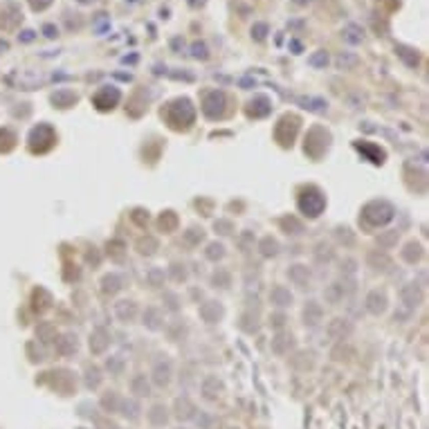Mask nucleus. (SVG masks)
I'll return each mask as SVG.
<instances>
[{
  "instance_id": "nucleus-12",
  "label": "nucleus",
  "mask_w": 429,
  "mask_h": 429,
  "mask_svg": "<svg viewBox=\"0 0 429 429\" xmlns=\"http://www.w3.org/2000/svg\"><path fill=\"white\" fill-rule=\"evenodd\" d=\"M115 313L122 321H133L137 315V306H135V301H120L115 303Z\"/></svg>"
},
{
  "instance_id": "nucleus-19",
  "label": "nucleus",
  "mask_w": 429,
  "mask_h": 429,
  "mask_svg": "<svg viewBox=\"0 0 429 429\" xmlns=\"http://www.w3.org/2000/svg\"><path fill=\"white\" fill-rule=\"evenodd\" d=\"M56 351H59L61 355H72L77 351V337L63 335L59 342H56Z\"/></svg>"
},
{
  "instance_id": "nucleus-6",
  "label": "nucleus",
  "mask_w": 429,
  "mask_h": 429,
  "mask_svg": "<svg viewBox=\"0 0 429 429\" xmlns=\"http://www.w3.org/2000/svg\"><path fill=\"white\" fill-rule=\"evenodd\" d=\"M120 97H122L120 90L106 86V88H101L99 92L92 97V104L97 106L99 110H110V108H115V104L120 101Z\"/></svg>"
},
{
  "instance_id": "nucleus-30",
  "label": "nucleus",
  "mask_w": 429,
  "mask_h": 429,
  "mask_svg": "<svg viewBox=\"0 0 429 429\" xmlns=\"http://www.w3.org/2000/svg\"><path fill=\"white\" fill-rule=\"evenodd\" d=\"M326 297H328L330 303H337V301H340V299L344 297V290L340 288V283H332L328 290H326Z\"/></svg>"
},
{
  "instance_id": "nucleus-44",
  "label": "nucleus",
  "mask_w": 429,
  "mask_h": 429,
  "mask_svg": "<svg viewBox=\"0 0 429 429\" xmlns=\"http://www.w3.org/2000/svg\"><path fill=\"white\" fill-rule=\"evenodd\" d=\"M79 3H83V5H86V3H92V0H79Z\"/></svg>"
},
{
  "instance_id": "nucleus-8",
  "label": "nucleus",
  "mask_w": 429,
  "mask_h": 429,
  "mask_svg": "<svg viewBox=\"0 0 429 429\" xmlns=\"http://www.w3.org/2000/svg\"><path fill=\"white\" fill-rule=\"evenodd\" d=\"M108 344H110V340H108V332H106L104 328L92 330V335H90V351H92L94 355L104 353Z\"/></svg>"
},
{
  "instance_id": "nucleus-42",
  "label": "nucleus",
  "mask_w": 429,
  "mask_h": 429,
  "mask_svg": "<svg viewBox=\"0 0 429 429\" xmlns=\"http://www.w3.org/2000/svg\"><path fill=\"white\" fill-rule=\"evenodd\" d=\"M7 47H9L7 43H5V41H0V50H7Z\"/></svg>"
},
{
  "instance_id": "nucleus-5",
  "label": "nucleus",
  "mask_w": 429,
  "mask_h": 429,
  "mask_svg": "<svg viewBox=\"0 0 429 429\" xmlns=\"http://www.w3.org/2000/svg\"><path fill=\"white\" fill-rule=\"evenodd\" d=\"M225 110V92L220 90H211V92L205 94V101H202V112H205L209 120H218Z\"/></svg>"
},
{
  "instance_id": "nucleus-18",
  "label": "nucleus",
  "mask_w": 429,
  "mask_h": 429,
  "mask_svg": "<svg viewBox=\"0 0 429 429\" xmlns=\"http://www.w3.org/2000/svg\"><path fill=\"white\" fill-rule=\"evenodd\" d=\"M303 319H306V324H310V326L321 321V306L317 301H308L306 310H303Z\"/></svg>"
},
{
  "instance_id": "nucleus-15",
  "label": "nucleus",
  "mask_w": 429,
  "mask_h": 429,
  "mask_svg": "<svg viewBox=\"0 0 429 429\" xmlns=\"http://www.w3.org/2000/svg\"><path fill=\"white\" fill-rule=\"evenodd\" d=\"M250 117H265L270 112V99L268 97H256L250 101Z\"/></svg>"
},
{
  "instance_id": "nucleus-22",
  "label": "nucleus",
  "mask_w": 429,
  "mask_h": 429,
  "mask_svg": "<svg viewBox=\"0 0 429 429\" xmlns=\"http://www.w3.org/2000/svg\"><path fill=\"white\" fill-rule=\"evenodd\" d=\"M402 256H404V261L416 263V261H418V258L422 256V247L418 245V243H409V245H407V250L402 252Z\"/></svg>"
},
{
  "instance_id": "nucleus-38",
  "label": "nucleus",
  "mask_w": 429,
  "mask_h": 429,
  "mask_svg": "<svg viewBox=\"0 0 429 429\" xmlns=\"http://www.w3.org/2000/svg\"><path fill=\"white\" fill-rule=\"evenodd\" d=\"M106 27H108V18H106L104 14H99V18H97V32H99V34H104Z\"/></svg>"
},
{
  "instance_id": "nucleus-32",
  "label": "nucleus",
  "mask_w": 429,
  "mask_h": 429,
  "mask_svg": "<svg viewBox=\"0 0 429 429\" xmlns=\"http://www.w3.org/2000/svg\"><path fill=\"white\" fill-rule=\"evenodd\" d=\"M137 247H139V252H142V254H153V252H155V247H157V241H155V239H151V236H149L146 241H139V245H137Z\"/></svg>"
},
{
  "instance_id": "nucleus-13",
  "label": "nucleus",
  "mask_w": 429,
  "mask_h": 429,
  "mask_svg": "<svg viewBox=\"0 0 429 429\" xmlns=\"http://www.w3.org/2000/svg\"><path fill=\"white\" fill-rule=\"evenodd\" d=\"M200 315L207 324H216V321L220 319V315H223V308H220L216 301H207L205 306L200 308Z\"/></svg>"
},
{
  "instance_id": "nucleus-26",
  "label": "nucleus",
  "mask_w": 429,
  "mask_h": 429,
  "mask_svg": "<svg viewBox=\"0 0 429 429\" xmlns=\"http://www.w3.org/2000/svg\"><path fill=\"white\" fill-rule=\"evenodd\" d=\"M358 61L360 59L355 54H340V56H337V65H340L342 70H351V67L358 65Z\"/></svg>"
},
{
  "instance_id": "nucleus-9",
  "label": "nucleus",
  "mask_w": 429,
  "mask_h": 429,
  "mask_svg": "<svg viewBox=\"0 0 429 429\" xmlns=\"http://www.w3.org/2000/svg\"><path fill=\"white\" fill-rule=\"evenodd\" d=\"M351 330H353V326L348 324L346 319H332L328 326V332L332 340H346V337L351 335Z\"/></svg>"
},
{
  "instance_id": "nucleus-3",
  "label": "nucleus",
  "mask_w": 429,
  "mask_h": 429,
  "mask_svg": "<svg viewBox=\"0 0 429 429\" xmlns=\"http://www.w3.org/2000/svg\"><path fill=\"white\" fill-rule=\"evenodd\" d=\"M324 207H326V198L321 196V191L315 189V187L306 189L301 194V198H299V209L310 218H317L319 213L324 211Z\"/></svg>"
},
{
  "instance_id": "nucleus-33",
  "label": "nucleus",
  "mask_w": 429,
  "mask_h": 429,
  "mask_svg": "<svg viewBox=\"0 0 429 429\" xmlns=\"http://www.w3.org/2000/svg\"><path fill=\"white\" fill-rule=\"evenodd\" d=\"M191 54H194L196 59H202V61H205L207 56H209V52H207V45H205V43H194V45H191Z\"/></svg>"
},
{
  "instance_id": "nucleus-43",
  "label": "nucleus",
  "mask_w": 429,
  "mask_h": 429,
  "mask_svg": "<svg viewBox=\"0 0 429 429\" xmlns=\"http://www.w3.org/2000/svg\"><path fill=\"white\" fill-rule=\"evenodd\" d=\"M297 3H299V5H306V3H310V0H297Z\"/></svg>"
},
{
  "instance_id": "nucleus-2",
  "label": "nucleus",
  "mask_w": 429,
  "mask_h": 429,
  "mask_svg": "<svg viewBox=\"0 0 429 429\" xmlns=\"http://www.w3.org/2000/svg\"><path fill=\"white\" fill-rule=\"evenodd\" d=\"M362 216H364V220L369 225L380 227V225H387L389 220L393 218V207L389 205V202H385V200H373V202H369V205L364 207Z\"/></svg>"
},
{
  "instance_id": "nucleus-1",
  "label": "nucleus",
  "mask_w": 429,
  "mask_h": 429,
  "mask_svg": "<svg viewBox=\"0 0 429 429\" xmlns=\"http://www.w3.org/2000/svg\"><path fill=\"white\" fill-rule=\"evenodd\" d=\"M194 117H196V110L189 99H178L173 104H169L166 108V120L178 128H187L189 124H194Z\"/></svg>"
},
{
  "instance_id": "nucleus-7",
  "label": "nucleus",
  "mask_w": 429,
  "mask_h": 429,
  "mask_svg": "<svg viewBox=\"0 0 429 429\" xmlns=\"http://www.w3.org/2000/svg\"><path fill=\"white\" fill-rule=\"evenodd\" d=\"M366 310H369L371 315H382L387 310V297L382 295L380 290L369 292V297H366Z\"/></svg>"
},
{
  "instance_id": "nucleus-11",
  "label": "nucleus",
  "mask_w": 429,
  "mask_h": 429,
  "mask_svg": "<svg viewBox=\"0 0 429 429\" xmlns=\"http://www.w3.org/2000/svg\"><path fill=\"white\" fill-rule=\"evenodd\" d=\"M288 276H290L299 288H306L308 281H310V272H308L306 265H292V268L288 270Z\"/></svg>"
},
{
  "instance_id": "nucleus-24",
  "label": "nucleus",
  "mask_w": 429,
  "mask_h": 429,
  "mask_svg": "<svg viewBox=\"0 0 429 429\" xmlns=\"http://www.w3.org/2000/svg\"><path fill=\"white\" fill-rule=\"evenodd\" d=\"M122 288V279L117 274H110L104 279V292H110V295H115L117 290Z\"/></svg>"
},
{
  "instance_id": "nucleus-16",
  "label": "nucleus",
  "mask_w": 429,
  "mask_h": 429,
  "mask_svg": "<svg viewBox=\"0 0 429 429\" xmlns=\"http://www.w3.org/2000/svg\"><path fill=\"white\" fill-rule=\"evenodd\" d=\"M400 297H402V301L407 303L409 308L418 306V303H420V299H422L420 290H418V288H416L414 283H411V285H407V288H402V292H400Z\"/></svg>"
},
{
  "instance_id": "nucleus-29",
  "label": "nucleus",
  "mask_w": 429,
  "mask_h": 429,
  "mask_svg": "<svg viewBox=\"0 0 429 429\" xmlns=\"http://www.w3.org/2000/svg\"><path fill=\"white\" fill-rule=\"evenodd\" d=\"M223 256H225V247L220 245V243H211L209 250H207V258H209V261H218V258H223Z\"/></svg>"
},
{
  "instance_id": "nucleus-25",
  "label": "nucleus",
  "mask_w": 429,
  "mask_h": 429,
  "mask_svg": "<svg viewBox=\"0 0 429 429\" xmlns=\"http://www.w3.org/2000/svg\"><path fill=\"white\" fill-rule=\"evenodd\" d=\"M344 38H346L348 43H362V30H360L358 25H348L346 30H344Z\"/></svg>"
},
{
  "instance_id": "nucleus-40",
  "label": "nucleus",
  "mask_w": 429,
  "mask_h": 429,
  "mask_svg": "<svg viewBox=\"0 0 429 429\" xmlns=\"http://www.w3.org/2000/svg\"><path fill=\"white\" fill-rule=\"evenodd\" d=\"M34 36H36V34H34L32 30H25V32L20 34V41L22 43H30V41H34Z\"/></svg>"
},
{
  "instance_id": "nucleus-10",
  "label": "nucleus",
  "mask_w": 429,
  "mask_h": 429,
  "mask_svg": "<svg viewBox=\"0 0 429 429\" xmlns=\"http://www.w3.org/2000/svg\"><path fill=\"white\" fill-rule=\"evenodd\" d=\"M52 104H56L59 108H70V106L77 104V94L72 92V90H56L52 94Z\"/></svg>"
},
{
  "instance_id": "nucleus-36",
  "label": "nucleus",
  "mask_w": 429,
  "mask_h": 429,
  "mask_svg": "<svg viewBox=\"0 0 429 429\" xmlns=\"http://www.w3.org/2000/svg\"><path fill=\"white\" fill-rule=\"evenodd\" d=\"M52 3H54V0H30V5H32V9H34V11H43V9H47Z\"/></svg>"
},
{
  "instance_id": "nucleus-31",
  "label": "nucleus",
  "mask_w": 429,
  "mask_h": 429,
  "mask_svg": "<svg viewBox=\"0 0 429 429\" xmlns=\"http://www.w3.org/2000/svg\"><path fill=\"white\" fill-rule=\"evenodd\" d=\"M176 223H178V218H176V213H173V211H166L164 216L160 218V227L162 229H173V227H176Z\"/></svg>"
},
{
  "instance_id": "nucleus-17",
  "label": "nucleus",
  "mask_w": 429,
  "mask_h": 429,
  "mask_svg": "<svg viewBox=\"0 0 429 429\" xmlns=\"http://www.w3.org/2000/svg\"><path fill=\"white\" fill-rule=\"evenodd\" d=\"M144 326L151 330H157L162 328V313L157 308H146L144 313Z\"/></svg>"
},
{
  "instance_id": "nucleus-21",
  "label": "nucleus",
  "mask_w": 429,
  "mask_h": 429,
  "mask_svg": "<svg viewBox=\"0 0 429 429\" xmlns=\"http://www.w3.org/2000/svg\"><path fill=\"white\" fill-rule=\"evenodd\" d=\"M396 52H398V56H400V59H402V61H404V63H407L409 67H416V65H418V54H416V52H414V50H411V47H404V45H398V50H396Z\"/></svg>"
},
{
  "instance_id": "nucleus-34",
  "label": "nucleus",
  "mask_w": 429,
  "mask_h": 429,
  "mask_svg": "<svg viewBox=\"0 0 429 429\" xmlns=\"http://www.w3.org/2000/svg\"><path fill=\"white\" fill-rule=\"evenodd\" d=\"M265 34H268V25H265V22H256V25L252 27V36L256 38V41H263Z\"/></svg>"
},
{
  "instance_id": "nucleus-20",
  "label": "nucleus",
  "mask_w": 429,
  "mask_h": 429,
  "mask_svg": "<svg viewBox=\"0 0 429 429\" xmlns=\"http://www.w3.org/2000/svg\"><path fill=\"white\" fill-rule=\"evenodd\" d=\"M369 265L373 270H387L391 265V258L387 254H380V252H371L369 254Z\"/></svg>"
},
{
  "instance_id": "nucleus-37",
  "label": "nucleus",
  "mask_w": 429,
  "mask_h": 429,
  "mask_svg": "<svg viewBox=\"0 0 429 429\" xmlns=\"http://www.w3.org/2000/svg\"><path fill=\"white\" fill-rule=\"evenodd\" d=\"M160 279H164V272H160V270H151L149 272V281H151V285H162L160 283Z\"/></svg>"
},
{
  "instance_id": "nucleus-39",
  "label": "nucleus",
  "mask_w": 429,
  "mask_h": 429,
  "mask_svg": "<svg viewBox=\"0 0 429 429\" xmlns=\"http://www.w3.org/2000/svg\"><path fill=\"white\" fill-rule=\"evenodd\" d=\"M43 34H45L47 38H54L59 32H56V27H54V25H45V27H43Z\"/></svg>"
},
{
  "instance_id": "nucleus-14",
  "label": "nucleus",
  "mask_w": 429,
  "mask_h": 429,
  "mask_svg": "<svg viewBox=\"0 0 429 429\" xmlns=\"http://www.w3.org/2000/svg\"><path fill=\"white\" fill-rule=\"evenodd\" d=\"M270 301H272L274 306L283 308V306H290V303H292V295H290V290L276 285V288H272V292H270Z\"/></svg>"
},
{
  "instance_id": "nucleus-4",
  "label": "nucleus",
  "mask_w": 429,
  "mask_h": 429,
  "mask_svg": "<svg viewBox=\"0 0 429 429\" xmlns=\"http://www.w3.org/2000/svg\"><path fill=\"white\" fill-rule=\"evenodd\" d=\"M52 144H54V131L50 126H45V124H38L30 135V149L34 153H45L47 149H52Z\"/></svg>"
},
{
  "instance_id": "nucleus-35",
  "label": "nucleus",
  "mask_w": 429,
  "mask_h": 429,
  "mask_svg": "<svg viewBox=\"0 0 429 429\" xmlns=\"http://www.w3.org/2000/svg\"><path fill=\"white\" fill-rule=\"evenodd\" d=\"M299 101H301V104H306L303 108H310V110H324V106H326L321 99H299Z\"/></svg>"
},
{
  "instance_id": "nucleus-23",
  "label": "nucleus",
  "mask_w": 429,
  "mask_h": 429,
  "mask_svg": "<svg viewBox=\"0 0 429 429\" xmlns=\"http://www.w3.org/2000/svg\"><path fill=\"white\" fill-rule=\"evenodd\" d=\"M155 382L160 387H164L169 382V362H157V366H155Z\"/></svg>"
},
{
  "instance_id": "nucleus-41",
  "label": "nucleus",
  "mask_w": 429,
  "mask_h": 429,
  "mask_svg": "<svg viewBox=\"0 0 429 429\" xmlns=\"http://www.w3.org/2000/svg\"><path fill=\"white\" fill-rule=\"evenodd\" d=\"M290 45H292V50H295V52H299V50H301V43H297V41H292Z\"/></svg>"
},
{
  "instance_id": "nucleus-27",
  "label": "nucleus",
  "mask_w": 429,
  "mask_h": 429,
  "mask_svg": "<svg viewBox=\"0 0 429 429\" xmlns=\"http://www.w3.org/2000/svg\"><path fill=\"white\" fill-rule=\"evenodd\" d=\"M276 250H279V245H276V241H272L270 236L261 241V254H263V256H274Z\"/></svg>"
},
{
  "instance_id": "nucleus-28",
  "label": "nucleus",
  "mask_w": 429,
  "mask_h": 429,
  "mask_svg": "<svg viewBox=\"0 0 429 429\" xmlns=\"http://www.w3.org/2000/svg\"><path fill=\"white\" fill-rule=\"evenodd\" d=\"M308 65H313V67H326V65H328V54H326V52H315L308 59Z\"/></svg>"
}]
</instances>
